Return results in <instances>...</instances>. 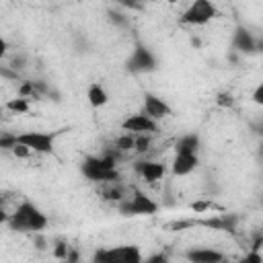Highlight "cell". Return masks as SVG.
Instances as JSON below:
<instances>
[{"mask_svg":"<svg viewBox=\"0 0 263 263\" xmlns=\"http://www.w3.org/2000/svg\"><path fill=\"white\" fill-rule=\"evenodd\" d=\"M13 230H19V233H29V230H41L48 224V218L29 202L21 204L19 210L9 218Z\"/></svg>","mask_w":263,"mask_h":263,"instance_id":"obj_1","label":"cell"},{"mask_svg":"<svg viewBox=\"0 0 263 263\" xmlns=\"http://www.w3.org/2000/svg\"><path fill=\"white\" fill-rule=\"evenodd\" d=\"M82 175L91 181H117L115 156L107 154L105 158H86L82 162Z\"/></svg>","mask_w":263,"mask_h":263,"instance_id":"obj_2","label":"cell"},{"mask_svg":"<svg viewBox=\"0 0 263 263\" xmlns=\"http://www.w3.org/2000/svg\"><path fill=\"white\" fill-rule=\"evenodd\" d=\"M93 263H142V253L134 245L99 249L93 257Z\"/></svg>","mask_w":263,"mask_h":263,"instance_id":"obj_3","label":"cell"},{"mask_svg":"<svg viewBox=\"0 0 263 263\" xmlns=\"http://www.w3.org/2000/svg\"><path fill=\"white\" fill-rule=\"evenodd\" d=\"M156 210H158V206L140 189H134L132 200L119 204V212L125 214V216H144V214H154Z\"/></svg>","mask_w":263,"mask_h":263,"instance_id":"obj_4","label":"cell"},{"mask_svg":"<svg viewBox=\"0 0 263 263\" xmlns=\"http://www.w3.org/2000/svg\"><path fill=\"white\" fill-rule=\"evenodd\" d=\"M214 17H216V7L210 0H195V3L185 11L181 21L187 25H206Z\"/></svg>","mask_w":263,"mask_h":263,"instance_id":"obj_5","label":"cell"},{"mask_svg":"<svg viewBox=\"0 0 263 263\" xmlns=\"http://www.w3.org/2000/svg\"><path fill=\"white\" fill-rule=\"evenodd\" d=\"M54 136L56 134H41V132H27V134L17 136V142L27 146L31 152L52 154L54 152Z\"/></svg>","mask_w":263,"mask_h":263,"instance_id":"obj_6","label":"cell"},{"mask_svg":"<svg viewBox=\"0 0 263 263\" xmlns=\"http://www.w3.org/2000/svg\"><path fill=\"white\" fill-rule=\"evenodd\" d=\"M127 68L132 72H150V70L156 68V60H154L150 50H146L144 46L138 43L134 54H132V58H129V62H127Z\"/></svg>","mask_w":263,"mask_h":263,"instance_id":"obj_7","label":"cell"},{"mask_svg":"<svg viewBox=\"0 0 263 263\" xmlns=\"http://www.w3.org/2000/svg\"><path fill=\"white\" fill-rule=\"evenodd\" d=\"M144 109H146V117H150L152 121L154 119H162L171 115V107L162 101V99H158L156 95H146L144 97Z\"/></svg>","mask_w":263,"mask_h":263,"instance_id":"obj_8","label":"cell"},{"mask_svg":"<svg viewBox=\"0 0 263 263\" xmlns=\"http://www.w3.org/2000/svg\"><path fill=\"white\" fill-rule=\"evenodd\" d=\"M121 127L125 129V132H156V123L150 119V117H146L144 113H138V115H129L123 123H121Z\"/></svg>","mask_w":263,"mask_h":263,"instance_id":"obj_9","label":"cell"},{"mask_svg":"<svg viewBox=\"0 0 263 263\" xmlns=\"http://www.w3.org/2000/svg\"><path fill=\"white\" fill-rule=\"evenodd\" d=\"M185 257L191 263H224V255L214 249H191Z\"/></svg>","mask_w":263,"mask_h":263,"instance_id":"obj_10","label":"cell"},{"mask_svg":"<svg viewBox=\"0 0 263 263\" xmlns=\"http://www.w3.org/2000/svg\"><path fill=\"white\" fill-rule=\"evenodd\" d=\"M136 171L144 177V181H148V183H154V181H158L162 175H164V167L160 162H136Z\"/></svg>","mask_w":263,"mask_h":263,"instance_id":"obj_11","label":"cell"},{"mask_svg":"<svg viewBox=\"0 0 263 263\" xmlns=\"http://www.w3.org/2000/svg\"><path fill=\"white\" fill-rule=\"evenodd\" d=\"M195 167H197V156L195 154H177L175 160H173V173L177 177L191 173Z\"/></svg>","mask_w":263,"mask_h":263,"instance_id":"obj_12","label":"cell"},{"mask_svg":"<svg viewBox=\"0 0 263 263\" xmlns=\"http://www.w3.org/2000/svg\"><path fill=\"white\" fill-rule=\"evenodd\" d=\"M235 48L239 50V52H247V54H251V52H255V39H253V35L245 29V27H239L237 29V33H235Z\"/></svg>","mask_w":263,"mask_h":263,"instance_id":"obj_13","label":"cell"},{"mask_svg":"<svg viewBox=\"0 0 263 263\" xmlns=\"http://www.w3.org/2000/svg\"><path fill=\"white\" fill-rule=\"evenodd\" d=\"M200 148V138L197 134H187L177 142V154H195Z\"/></svg>","mask_w":263,"mask_h":263,"instance_id":"obj_14","label":"cell"},{"mask_svg":"<svg viewBox=\"0 0 263 263\" xmlns=\"http://www.w3.org/2000/svg\"><path fill=\"white\" fill-rule=\"evenodd\" d=\"M107 93L103 91V86L101 84H91L89 86V103L93 105V107H103L105 103H107Z\"/></svg>","mask_w":263,"mask_h":263,"instance_id":"obj_15","label":"cell"},{"mask_svg":"<svg viewBox=\"0 0 263 263\" xmlns=\"http://www.w3.org/2000/svg\"><path fill=\"white\" fill-rule=\"evenodd\" d=\"M7 109L11 111H17V113H27L29 111V101L27 99H11V101L7 103Z\"/></svg>","mask_w":263,"mask_h":263,"instance_id":"obj_16","label":"cell"},{"mask_svg":"<svg viewBox=\"0 0 263 263\" xmlns=\"http://www.w3.org/2000/svg\"><path fill=\"white\" fill-rule=\"evenodd\" d=\"M19 97L25 99V97H33V99H39V93L35 91L33 82H23L21 89H19Z\"/></svg>","mask_w":263,"mask_h":263,"instance_id":"obj_17","label":"cell"},{"mask_svg":"<svg viewBox=\"0 0 263 263\" xmlns=\"http://www.w3.org/2000/svg\"><path fill=\"white\" fill-rule=\"evenodd\" d=\"M68 245H66V243H62V241H58L56 243V247H54V257L56 259H66V255H68Z\"/></svg>","mask_w":263,"mask_h":263,"instance_id":"obj_18","label":"cell"},{"mask_svg":"<svg viewBox=\"0 0 263 263\" xmlns=\"http://www.w3.org/2000/svg\"><path fill=\"white\" fill-rule=\"evenodd\" d=\"M148 146H150V138H148V136L142 134L140 138H134V148H136L138 152H146Z\"/></svg>","mask_w":263,"mask_h":263,"instance_id":"obj_19","label":"cell"},{"mask_svg":"<svg viewBox=\"0 0 263 263\" xmlns=\"http://www.w3.org/2000/svg\"><path fill=\"white\" fill-rule=\"evenodd\" d=\"M117 148L123 150V152H125V150H132V148H134V136L129 134V136L119 138V140H117Z\"/></svg>","mask_w":263,"mask_h":263,"instance_id":"obj_20","label":"cell"},{"mask_svg":"<svg viewBox=\"0 0 263 263\" xmlns=\"http://www.w3.org/2000/svg\"><path fill=\"white\" fill-rule=\"evenodd\" d=\"M15 144H17V136H13V134H3L0 136V148H15Z\"/></svg>","mask_w":263,"mask_h":263,"instance_id":"obj_21","label":"cell"},{"mask_svg":"<svg viewBox=\"0 0 263 263\" xmlns=\"http://www.w3.org/2000/svg\"><path fill=\"white\" fill-rule=\"evenodd\" d=\"M216 103H218L220 107H233V105H235V99H233V95H228V93H222V95H218Z\"/></svg>","mask_w":263,"mask_h":263,"instance_id":"obj_22","label":"cell"},{"mask_svg":"<svg viewBox=\"0 0 263 263\" xmlns=\"http://www.w3.org/2000/svg\"><path fill=\"white\" fill-rule=\"evenodd\" d=\"M13 154H15V156H19V158H27V156L31 154V150H29L27 146H23V144H19V142H17V144H15V148H13Z\"/></svg>","mask_w":263,"mask_h":263,"instance_id":"obj_23","label":"cell"},{"mask_svg":"<svg viewBox=\"0 0 263 263\" xmlns=\"http://www.w3.org/2000/svg\"><path fill=\"white\" fill-rule=\"evenodd\" d=\"M239 263H263V257L259 255V251H251L245 259H241Z\"/></svg>","mask_w":263,"mask_h":263,"instance_id":"obj_24","label":"cell"},{"mask_svg":"<svg viewBox=\"0 0 263 263\" xmlns=\"http://www.w3.org/2000/svg\"><path fill=\"white\" fill-rule=\"evenodd\" d=\"M0 76H5L9 80H17L19 78V74L15 70H9V68H5V66H0Z\"/></svg>","mask_w":263,"mask_h":263,"instance_id":"obj_25","label":"cell"},{"mask_svg":"<svg viewBox=\"0 0 263 263\" xmlns=\"http://www.w3.org/2000/svg\"><path fill=\"white\" fill-rule=\"evenodd\" d=\"M208 208H210V204H208V202H195V204H191V210H193V212H197V214L206 212Z\"/></svg>","mask_w":263,"mask_h":263,"instance_id":"obj_26","label":"cell"},{"mask_svg":"<svg viewBox=\"0 0 263 263\" xmlns=\"http://www.w3.org/2000/svg\"><path fill=\"white\" fill-rule=\"evenodd\" d=\"M253 101H255L257 105L263 103V84H259V86L255 89V93H253Z\"/></svg>","mask_w":263,"mask_h":263,"instance_id":"obj_27","label":"cell"},{"mask_svg":"<svg viewBox=\"0 0 263 263\" xmlns=\"http://www.w3.org/2000/svg\"><path fill=\"white\" fill-rule=\"evenodd\" d=\"M64 261H66V263H78V253H76L74 249H68V255H66Z\"/></svg>","mask_w":263,"mask_h":263,"instance_id":"obj_28","label":"cell"},{"mask_svg":"<svg viewBox=\"0 0 263 263\" xmlns=\"http://www.w3.org/2000/svg\"><path fill=\"white\" fill-rule=\"evenodd\" d=\"M146 263H167V255H162V253H158V255H152Z\"/></svg>","mask_w":263,"mask_h":263,"instance_id":"obj_29","label":"cell"},{"mask_svg":"<svg viewBox=\"0 0 263 263\" xmlns=\"http://www.w3.org/2000/svg\"><path fill=\"white\" fill-rule=\"evenodd\" d=\"M111 15V21L117 23V25H127V19H123V15H117V13H109Z\"/></svg>","mask_w":263,"mask_h":263,"instance_id":"obj_30","label":"cell"},{"mask_svg":"<svg viewBox=\"0 0 263 263\" xmlns=\"http://www.w3.org/2000/svg\"><path fill=\"white\" fill-rule=\"evenodd\" d=\"M105 195H107V200H119V197H121V191H119V189H111V191H107Z\"/></svg>","mask_w":263,"mask_h":263,"instance_id":"obj_31","label":"cell"},{"mask_svg":"<svg viewBox=\"0 0 263 263\" xmlns=\"http://www.w3.org/2000/svg\"><path fill=\"white\" fill-rule=\"evenodd\" d=\"M5 54H7V41H5L3 37H0V60L5 58Z\"/></svg>","mask_w":263,"mask_h":263,"instance_id":"obj_32","label":"cell"},{"mask_svg":"<svg viewBox=\"0 0 263 263\" xmlns=\"http://www.w3.org/2000/svg\"><path fill=\"white\" fill-rule=\"evenodd\" d=\"M9 218H11V216H9V214H7V212H5L3 208H0V224H5V222H9Z\"/></svg>","mask_w":263,"mask_h":263,"instance_id":"obj_33","label":"cell"},{"mask_svg":"<svg viewBox=\"0 0 263 263\" xmlns=\"http://www.w3.org/2000/svg\"><path fill=\"white\" fill-rule=\"evenodd\" d=\"M261 243H263V239H261V237H257V239H255V243H253V249H251V251H259V249H261Z\"/></svg>","mask_w":263,"mask_h":263,"instance_id":"obj_34","label":"cell"},{"mask_svg":"<svg viewBox=\"0 0 263 263\" xmlns=\"http://www.w3.org/2000/svg\"><path fill=\"white\" fill-rule=\"evenodd\" d=\"M13 68H23V58H15L13 60Z\"/></svg>","mask_w":263,"mask_h":263,"instance_id":"obj_35","label":"cell"},{"mask_svg":"<svg viewBox=\"0 0 263 263\" xmlns=\"http://www.w3.org/2000/svg\"><path fill=\"white\" fill-rule=\"evenodd\" d=\"M35 241H37V249H46V241H43V237H37Z\"/></svg>","mask_w":263,"mask_h":263,"instance_id":"obj_36","label":"cell"}]
</instances>
